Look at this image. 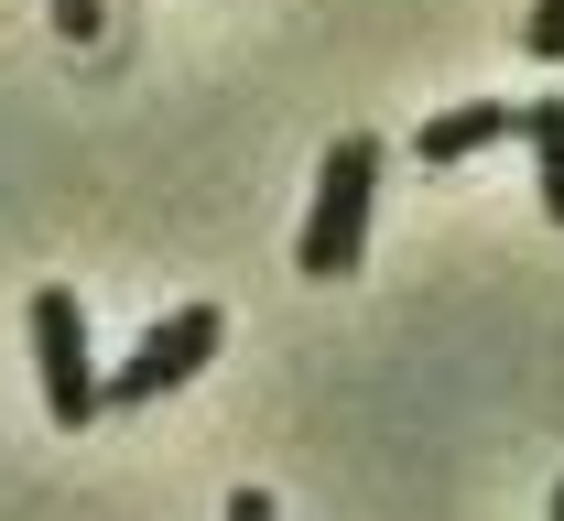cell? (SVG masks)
I'll list each match as a JSON object with an SVG mask.
<instances>
[{"mask_svg": "<svg viewBox=\"0 0 564 521\" xmlns=\"http://www.w3.org/2000/svg\"><path fill=\"white\" fill-rule=\"evenodd\" d=\"M217 348H228V326H217V304H174L152 337H141L120 370L98 380V413H141V402H163V391H185V380L207 370Z\"/></svg>", "mask_w": 564, "mask_h": 521, "instance_id": "cell-2", "label": "cell"}, {"mask_svg": "<svg viewBox=\"0 0 564 521\" xmlns=\"http://www.w3.org/2000/svg\"><path fill=\"white\" fill-rule=\"evenodd\" d=\"M55 22H66L76 44H87V33H98V0H55Z\"/></svg>", "mask_w": 564, "mask_h": 521, "instance_id": "cell-7", "label": "cell"}, {"mask_svg": "<svg viewBox=\"0 0 564 521\" xmlns=\"http://www.w3.org/2000/svg\"><path fill=\"white\" fill-rule=\"evenodd\" d=\"M33 370H44V413L66 424V435H87L98 424V370H87V315H76V294H33Z\"/></svg>", "mask_w": 564, "mask_h": 521, "instance_id": "cell-3", "label": "cell"}, {"mask_svg": "<svg viewBox=\"0 0 564 521\" xmlns=\"http://www.w3.org/2000/svg\"><path fill=\"white\" fill-rule=\"evenodd\" d=\"M554 521H564V489H554Z\"/></svg>", "mask_w": 564, "mask_h": 521, "instance_id": "cell-8", "label": "cell"}, {"mask_svg": "<svg viewBox=\"0 0 564 521\" xmlns=\"http://www.w3.org/2000/svg\"><path fill=\"white\" fill-rule=\"evenodd\" d=\"M380 131H348V142H326V174H315V207H304V239H293V261H304V283H337L358 272V239H369V196H380Z\"/></svg>", "mask_w": 564, "mask_h": 521, "instance_id": "cell-1", "label": "cell"}, {"mask_svg": "<svg viewBox=\"0 0 564 521\" xmlns=\"http://www.w3.org/2000/svg\"><path fill=\"white\" fill-rule=\"evenodd\" d=\"M521 131V109H499V98H456V109H434L413 131V163H434V174H456V163H478L489 142H510Z\"/></svg>", "mask_w": 564, "mask_h": 521, "instance_id": "cell-4", "label": "cell"}, {"mask_svg": "<svg viewBox=\"0 0 564 521\" xmlns=\"http://www.w3.org/2000/svg\"><path fill=\"white\" fill-rule=\"evenodd\" d=\"M521 44H532V55H543V66H554V55H564V0H543V11H532V22H521Z\"/></svg>", "mask_w": 564, "mask_h": 521, "instance_id": "cell-6", "label": "cell"}, {"mask_svg": "<svg viewBox=\"0 0 564 521\" xmlns=\"http://www.w3.org/2000/svg\"><path fill=\"white\" fill-rule=\"evenodd\" d=\"M521 142L543 163V218L564 228V98H532V109H521Z\"/></svg>", "mask_w": 564, "mask_h": 521, "instance_id": "cell-5", "label": "cell"}]
</instances>
